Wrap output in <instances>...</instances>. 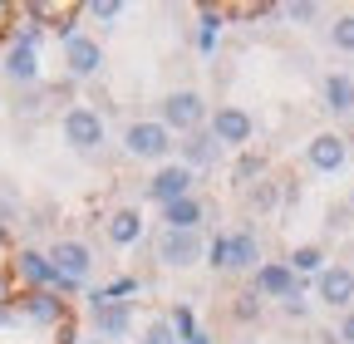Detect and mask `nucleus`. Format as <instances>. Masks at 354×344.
I'll list each match as a JSON object with an SVG mask.
<instances>
[{"label":"nucleus","mask_w":354,"mask_h":344,"mask_svg":"<svg viewBox=\"0 0 354 344\" xmlns=\"http://www.w3.org/2000/svg\"><path fill=\"white\" fill-rule=\"evenodd\" d=\"M207 118H212V108H207V99L197 89H172L158 104V123L167 128V133H183V138L197 133V128H207Z\"/></svg>","instance_id":"f257e3e1"},{"label":"nucleus","mask_w":354,"mask_h":344,"mask_svg":"<svg viewBox=\"0 0 354 344\" xmlns=\"http://www.w3.org/2000/svg\"><path fill=\"white\" fill-rule=\"evenodd\" d=\"M177 143H172V133L158 123V118H133L128 128H123V153L128 157H138V162H167V153H172Z\"/></svg>","instance_id":"f03ea898"},{"label":"nucleus","mask_w":354,"mask_h":344,"mask_svg":"<svg viewBox=\"0 0 354 344\" xmlns=\"http://www.w3.org/2000/svg\"><path fill=\"white\" fill-rule=\"evenodd\" d=\"M59 133H64V143H69V153H99L104 148V118H99V108H88V104H74V108H64V118H59Z\"/></svg>","instance_id":"7ed1b4c3"},{"label":"nucleus","mask_w":354,"mask_h":344,"mask_svg":"<svg viewBox=\"0 0 354 344\" xmlns=\"http://www.w3.org/2000/svg\"><path fill=\"white\" fill-rule=\"evenodd\" d=\"M88 320H94L104 344H118L133 334V300H109L104 290H94L88 295Z\"/></svg>","instance_id":"20e7f679"},{"label":"nucleus","mask_w":354,"mask_h":344,"mask_svg":"<svg viewBox=\"0 0 354 344\" xmlns=\"http://www.w3.org/2000/svg\"><path fill=\"white\" fill-rule=\"evenodd\" d=\"M158 261L167 271H192L207 261V236L202 231H162L158 236Z\"/></svg>","instance_id":"39448f33"},{"label":"nucleus","mask_w":354,"mask_h":344,"mask_svg":"<svg viewBox=\"0 0 354 344\" xmlns=\"http://www.w3.org/2000/svg\"><path fill=\"white\" fill-rule=\"evenodd\" d=\"M35 39H39V30H20L15 39H10V50H6V59H0V74H6L10 84H39V50H35Z\"/></svg>","instance_id":"423d86ee"},{"label":"nucleus","mask_w":354,"mask_h":344,"mask_svg":"<svg viewBox=\"0 0 354 344\" xmlns=\"http://www.w3.org/2000/svg\"><path fill=\"white\" fill-rule=\"evenodd\" d=\"M207 128H212V138H216L221 148H241V153H246V143L256 138V118H251L246 108H236V104H221V108H212Z\"/></svg>","instance_id":"0eeeda50"},{"label":"nucleus","mask_w":354,"mask_h":344,"mask_svg":"<svg viewBox=\"0 0 354 344\" xmlns=\"http://www.w3.org/2000/svg\"><path fill=\"white\" fill-rule=\"evenodd\" d=\"M192 187H197V172L192 167H183V162H162L153 178H148V202H158V207H167V202H183V197H192Z\"/></svg>","instance_id":"6e6552de"},{"label":"nucleus","mask_w":354,"mask_h":344,"mask_svg":"<svg viewBox=\"0 0 354 344\" xmlns=\"http://www.w3.org/2000/svg\"><path fill=\"white\" fill-rule=\"evenodd\" d=\"M251 290H256L261 300H276V305H281V300H290L295 290H305V280H300L286 261H261V266L251 271Z\"/></svg>","instance_id":"1a4fd4ad"},{"label":"nucleus","mask_w":354,"mask_h":344,"mask_svg":"<svg viewBox=\"0 0 354 344\" xmlns=\"http://www.w3.org/2000/svg\"><path fill=\"white\" fill-rule=\"evenodd\" d=\"M315 300L325 310H354V271L349 266H339V261H330L320 276H315Z\"/></svg>","instance_id":"9d476101"},{"label":"nucleus","mask_w":354,"mask_h":344,"mask_svg":"<svg viewBox=\"0 0 354 344\" xmlns=\"http://www.w3.org/2000/svg\"><path fill=\"white\" fill-rule=\"evenodd\" d=\"M64 69H69V79H94L104 69V45L84 30L64 35Z\"/></svg>","instance_id":"9b49d317"},{"label":"nucleus","mask_w":354,"mask_h":344,"mask_svg":"<svg viewBox=\"0 0 354 344\" xmlns=\"http://www.w3.org/2000/svg\"><path fill=\"white\" fill-rule=\"evenodd\" d=\"M50 266H55L64 280L84 285L88 276H94V251H88L84 241H74V236H64V241H55V246H50Z\"/></svg>","instance_id":"f8f14e48"},{"label":"nucleus","mask_w":354,"mask_h":344,"mask_svg":"<svg viewBox=\"0 0 354 344\" xmlns=\"http://www.w3.org/2000/svg\"><path fill=\"white\" fill-rule=\"evenodd\" d=\"M15 276L30 285V290H55L59 295V271L50 266V251H35V246H25V251H15Z\"/></svg>","instance_id":"ddd939ff"},{"label":"nucleus","mask_w":354,"mask_h":344,"mask_svg":"<svg viewBox=\"0 0 354 344\" xmlns=\"http://www.w3.org/2000/svg\"><path fill=\"white\" fill-rule=\"evenodd\" d=\"M349 162V143H344V133H315L305 143V167L310 172H339Z\"/></svg>","instance_id":"4468645a"},{"label":"nucleus","mask_w":354,"mask_h":344,"mask_svg":"<svg viewBox=\"0 0 354 344\" xmlns=\"http://www.w3.org/2000/svg\"><path fill=\"white\" fill-rule=\"evenodd\" d=\"M221 157V143L212 138V128H197V133H187L183 143H177V162L192 167V172H212Z\"/></svg>","instance_id":"2eb2a0df"},{"label":"nucleus","mask_w":354,"mask_h":344,"mask_svg":"<svg viewBox=\"0 0 354 344\" xmlns=\"http://www.w3.org/2000/svg\"><path fill=\"white\" fill-rule=\"evenodd\" d=\"M261 266V241H256V231L251 227H241V231H227V271H236V276H251Z\"/></svg>","instance_id":"dca6fc26"},{"label":"nucleus","mask_w":354,"mask_h":344,"mask_svg":"<svg viewBox=\"0 0 354 344\" xmlns=\"http://www.w3.org/2000/svg\"><path fill=\"white\" fill-rule=\"evenodd\" d=\"M202 222H207V202L197 192L162 207V231H202Z\"/></svg>","instance_id":"f3484780"},{"label":"nucleus","mask_w":354,"mask_h":344,"mask_svg":"<svg viewBox=\"0 0 354 344\" xmlns=\"http://www.w3.org/2000/svg\"><path fill=\"white\" fill-rule=\"evenodd\" d=\"M104 236H109V246H138L143 241V211L138 207H113L109 222H104Z\"/></svg>","instance_id":"a211bd4d"},{"label":"nucleus","mask_w":354,"mask_h":344,"mask_svg":"<svg viewBox=\"0 0 354 344\" xmlns=\"http://www.w3.org/2000/svg\"><path fill=\"white\" fill-rule=\"evenodd\" d=\"M320 104H325L335 118H349V113H354V74H344V69L325 74V79H320Z\"/></svg>","instance_id":"6ab92c4d"},{"label":"nucleus","mask_w":354,"mask_h":344,"mask_svg":"<svg viewBox=\"0 0 354 344\" xmlns=\"http://www.w3.org/2000/svg\"><path fill=\"white\" fill-rule=\"evenodd\" d=\"M20 310H25V320H35V325H59V320H64V300H59L55 290H30V295L20 300Z\"/></svg>","instance_id":"aec40b11"},{"label":"nucleus","mask_w":354,"mask_h":344,"mask_svg":"<svg viewBox=\"0 0 354 344\" xmlns=\"http://www.w3.org/2000/svg\"><path fill=\"white\" fill-rule=\"evenodd\" d=\"M286 266H290V271L305 280V276H320L330 261H325V251H320V246H295V251L286 256Z\"/></svg>","instance_id":"412c9836"},{"label":"nucleus","mask_w":354,"mask_h":344,"mask_svg":"<svg viewBox=\"0 0 354 344\" xmlns=\"http://www.w3.org/2000/svg\"><path fill=\"white\" fill-rule=\"evenodd\" d=\"M246 207H251V211H276V207H281V182H271V178L251 182V187H246Z\"/></svg>","instance_id":"4be33fe9"},{"label":"nucleus","mask_w":354,"mask_h":344,"mask_svg":"<svg viewBox=\"0 0 354 344\" xmlns=\"http://www.w3.org/2000/svg\"><path fill=\"white\" fill-rule=\"evenodd\" d=\"M261 178H266V157H261V153H241L236 167H232V182H236V187H251V182H261Z\"/></svg>","instance_id":"5701e85b"},{"label":"nucleus","mask_w":354,"mask_h":344,"mask_svg":"<svg viewBox=\"0 0 354 344\" xmlns=\"http://www.w3.org/2000/svg\"><path fill=\"white\" fill-rule=\"evenodd\" d=\"M330 45H335L339 55H354V10L339 15V20L330 25Z\"/></svg>","instance_id":"b1692460"},{"label":"nucleus","mask_w":354,"mask_h":344,"mask_svg":"<svg viewBox=\"0 0 354 344\" xmlns=\"http://www.w3.org/2000/svg\"><path fill=\"white\" fill-rule=\"evenodd\" d=\"M232 320H241V325H256V320H261V295H256V290H241V295H236Z\"/></svg>","instance_id":"393cba45"},{"label":"nucleus","mask_w":354,"mask_h":344,"mask_svg":"<svg viewBox=\"0 0 354 344\" xmlns=\"http://www.w3.org/2000/svg\"><path fill=\"white\" fill-rule=\"evenodd\" d=\"M138 344H183V339L172 334L167 315H158V320H148V325H143V339H138Z\"/></svg>","instance_id":"a878e982"},{"label":"nucleus","mask_w":354,"mask_h":344,"mask_svg":"<svg viewBox=\"0 0 354 344\" xmlns=\"http://www.w3.org/2000/svg\"><path fill=\"white\" fill-rule=\"evenodd\" d=\"M167 325H172V334H177V339H192V334H197V315H192V305H172Z\"/></svg>","instance_id":"bb28decb"},{"label":"nucleus","mask_w":354,"mask_h":344,"mask_svg":"<svg viewBox=\"0 0 354 344\" xmlns=\"http://www.w3.org/2000/svg\"><path fill=\"white\" fill-rule=\"evenodd\" d=\"M84 15H94L99 25H113V20L123 15V6H118V0H88V6H84Z\"/></svg>","instance_id":"cd10ccee"},{"label":"nucleus","mask_w":354,"mask_h":344,"mask_svg":"<svg viewBox=\"0 0 354 344\" xmlns=\"http://www.w3.org/2000/svg\"><path fill=\"white\" fill-rule=\"evenodd\" d=\"M207 266H212V271H227V231L207 241Z\"/></svg>","instance_id":"c85d7f7f"},{"label":"nucleus","mask_w":354,"mask_h":344,"mask_svg":"<svg viewBox=\"0 0 354 344\" xmlns=\"http://www.w3.org/2000/svg\"><path fill=\"white\" fill-rule=\"evenodd\" d=\"M281 15L295 20V25H305V20H315V15H320V6H315V0H295V6H286Z\"/></svg>","instance_id":"c756f323"},{"label":"nucleus","mask_w":354,"mask_h":344,"mask_svg":"<svg viewBox=\"0 0 354 344\" xmlns=\"http://www.w3.org/2000/svg\"><path fill=\"white\" fill-rule=\"evenodd\" d=\"M281 315H286V320H305V315H310V300H305V290H295L290 300H281Z\"/></svg>","instance_id":"7c9ffc66"},{"label":"nucleus","mask_w":354,"mask_h":344,"mask_svg":"<svg viewBox=\"0 0 354 344\" xmlns=\"http://www.w3.org/2000/svg\"><path fill=\"white\" fill-rule=\"evenodd\" d=\"M133 290H138V276H118V280H109V285H104V295H109V300H128Z\"/></svg>","instance_id":"2f4dec72"},{"label":"nucleus","mask_w":354,"mask_h":344,"mask_svg":"<svg viewBox=\"0 0 354 344\" xmlns=\"http://www.w3.org/2000/svg\"><path fill=\"white\" fill-rule=\"evenodd\" d=\"M335 339H339V344H354V310H344V315H339V329H335Z\"/></svg>","instance_id":"473e14b6"},{"label":"nucleus","mask_w":354,"mask_h":344,"mask_svg":"<svg viewBox=\"0 0 354 344\" xmlns=\"http://www.w3.org/2000/svg\"><path fill=\"white\" fill-rule=\"evenodd\" d=\"M183 344H212V334H207V329H197V334H192V339H183Z\"/></svg>","instance_id":"72a5a7b5"},{"label":"nucleus","mask_w":354,"mask_h":344,"mask_svg":"<svg viewBox=\"0 0 354 344\" xmlns=\"http://www.w3.org/2000/svg\"><path fill=\"white\" fill-rule=\"evenodd\" d=\"M6 246H10V227H6V222H0V251H6Z\"/></svg>","instance_id":"f704fd0d"},{"label":"nucleus","mask_w":354,"mask_h":344,"mask_svg":"<svg viewBox=\"0 0 354 344\" xmlns=\"http://www.w3.org/2000/svg\"><path fill=\"white\" fill-rule=\"evenodd\" d=\"M6 300H10V290H6V276H0V310H6Z\"/></svg>","instance_id":"c9c22d12"},{"label":"nucleus","mask_w":354,"mask_h":344,"mask_svg":"<svg viewBox=\"0 0 354 344\" xmlns=\"http://www.w3.org/2000/svg\"><path fill=\"white\" fill-rule=\"evenodd\" d=\"M349 211H354V187H349Z\"/></svg>","instance_id":"e433bc0d"},{"label":"nucleus","mask_w":354,"mask_h":344,"mask_svg":"<svg viewBox=\"0 0 354 344\" xmlns=\"http://www.w3.org/2000/svg\"><path fill=\"white\" fill-rule=\"evenodd\" d=\"M84 344H104V339H84Z\"/></svg>","instance_id":"4c0bfd02"},{"label":"nucleus","mask_w":354,"mask_h":344,"mask_svg":"<svg viewBox=\"0 0 354 344\" xmlns=\"http://www.w3.org/2000/svg\"><path fill=\"white\" fill-rule=\"evenodd\" d=\"M236 344H251V339H236Z\"/></svg>","instance_id":"58836bf2"}]
</instances>
